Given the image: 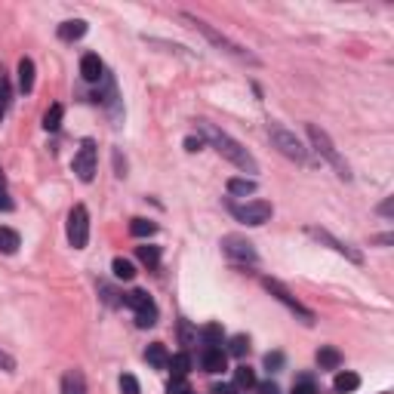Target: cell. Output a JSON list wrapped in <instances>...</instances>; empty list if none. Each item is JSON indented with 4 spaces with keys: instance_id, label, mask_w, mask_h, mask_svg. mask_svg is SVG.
I'll use <instances>...</instances> for the list:
<instances>
[{
    "instance_id": "obj_27",
    "label": "cell",
    "mask_w": 394,
    "mask_h": 394,
    "mask_svg": "<svg viewBox=\"0 0 394 394\" xmlns=\"http://www.w3.org/2000/svg\"><path fill=\"white\" fill-rule=\"evenodd\" d=\"M62 114H65V108L62 105H50V111L43 114V129L46 133H56V129L62 127Z\"/></svg>"
},
{
    "instance_id": "obj_16",
    "label": "cell",
    "mask_w": 394,
    "mask_h": 394,
    "mask_svg": "<svg viewBox=\"0 0 394 394\" xmlns=\"http://www.w3.org/2000/svg\"><path fill=\"white\" fill-rule=\"evenodd\" d=\"M318 364H321V370H339V367H342V354H339L333 345H321Z\"/></svg>"
},
{
    "instance_id": "obj_39",
    "label": "cell",
    "mask_w": 394,
    "mask_h": 394,
    "mask_svg": "<svg viewBox=\"0 0 394 394\" xmlns=\"http://www.w3.org/2000/svg\"><path fill=\"white\" fill-rule=\"evenodd\" d=\"M0 370H3V373H13V370H15V360L6 351H0Z\"/></svg>"
},
{
    "instance_id": "obj_40",
    "label": "cell",
    "mask_w": 394,
    "mask_h": 394,
    "mask_svg": "<svg viewBox=\"0 0 394 394\" xmlns=\"http://www.w3.org/2000/svg\"><path fill=\"white\" fill-rule=\"evenodd\" d=\"M256 388H259V394H281V388L274 382H256Z\"/></svg>"
},
{
    "instance_id": "obj_1",
    "label": "cell",
    "mask_w": 394,
    "mask_h": 394,
    "mask_svg": "<svg viewBox=\"0 0 394 394\" xmlns=\"http://www.w3.org/2000/svg\"><path fill=\"white\" fill-rule=\"evenodd\" d=\"M197 129H200V139H204V142H210L213 148L219 151L225 160H231L237 169H244V173H259L256 157H253V154L246 151L241 142H234L228 133H222V129L213 127L210 120H197Z\"/></svg>"
},
{
    "instance_id": "obj_2",
    "label": "cell",
    "mask_w": 394,
    "mask_h": 394,
    "mask_svg": "<svg viewBox=\"0 0 394 394\" xmlns=\"http://www.w3.org/2000/svg\"><path fill=\"white\" fill-rule=\"evenodd\" d=\"M308 139H311L314 151H318L321 157H323L330 167L336 169V176H339V179H351V169H349V164H345V160H342V154L336 151V145L330 142V136L323 133L321 127H314V123H308Z\"/></svg>"
},
{
    "instance_id": "obj_26",
    "label": "cell",
    "mask_w": 394,
    "mask_h": 394,
    "mask_svg": "<svg viewBox=\"0 0 394 394\" xmlns=\"http://www.w3.org/2000/svg\"><path fill=\"white\" fill-rule=\"evenodd\" d=\"M234 388H241V391L256 388V373H253L250 367H237L234 370Z\"/></svg>"
},
{
    "instance_id": "obj_34",
    "label": "cell",
    "mask_w": 394,
    "mask_h": 394,
    "mask_svg": "<svg viewBox=\"0 0 394 394\" xmlns=\"http://www.w3.org/2000/svg\"><path fill=\"white\" fill-rule=\"evenodd\" d=\"M293 394H318V385L308 379V376H302V379L293 385Z\"/></svg>"
},
{
    "instance_id": "obj_20",
    "label": "cell",
    "mask_w": 394,
    "mask_h": 394,
    "mask_svg": "<svg viewBox=\"0 0 394 394\" xmlns=\"http://www.w3.org/2000/svg\"><path fill=\"white\" fill-rule=\"evenodd\" d=\"M19 90L22 92L34 90V62H31V59H22L19 62Z\"/></svg>"
},
{
    "instance_id": "obj_37",
    "label": "cell",
    "mask_w": 394,
    "mask_h": 394,
    "mask_svg": "<svg viewBox=\"0 0 394 394\" xmlns=\"http://www.w3.org/2000/svg\"><path fill=\"white\" fill-rule=\"evenodd\" d=\"M167 394H191V385L185 379H173L167 385Z\"/></svg>"
},
{
    "instance_id": "obj_36",
    "label": "cell",
    "mask_w": 394,
    "mask_h": 394,
    "mask_svg": "<svg viewBox=\"0 0 394 394\" xmlns=\"http://www.w3.org/2000/svg\"><path fill=\"white\" fill-rule=\"evenodd\" d=\"M265 367H268V373H277V370L283 367V354H281V351L265 354Z\"/></svg>"
},
{
    "instance_id": "obj_11",
    "label": "cell",
    "mask_w": 394,
    "mask_h": 394,
    "mask_svg": "<svg viewBox=\"0 0 394 394\" xmlns=\"http://www.w3.org/2000/svg\"><path fill=\"white\" fill-rule=\"evenodd\" d=\"M308 234H311V237H318V241H323V244H330L336 253H342V256H349L351 262H360V253H358V250H351L349 244L336 241V237L330 234V231H323V228H308Z\"/></svg>"
},
{
    "instance_id": "obj_3",
    "label": "cell",
    "mask_w": 394,
    "mask_h": 394,
    "mask_svg": "<svg viewBox=\"0 0 394 394\" xmlns=\"http://www.w3.org/2000/svg\"><path fill=\"white\" fill-rule=\"evenodd\" d=\"M123 305H129V308L136 311V327L148 330V327H154V323H157V305H154V299H151L145 290L127 293V296H123Z\"/></svg>"
},
{
    "instance_id": "obj_7",
    "label": "cell",
    "mask_w": 394,
    "mask_h": 394,
    "mask_svg": "<svg viewBox=\"0 0 394 394\" xmlns=\"http://www.w3.org/2000/svg\"><path fill=\"white\" fill-rule=\"evenodd\" d=\"M68 241H71L74 250H83L90 241V216H87V206L77 204L71 213H68Z\"/></svg>"
},
{
    "instance_id": "obj_31",
    "label": "cell",
    "mask_w": 394,
    "mask_h": 394,
    "mask_svg": "<svg viewBox=\"0 0 394 394\" xmlns=\"http://www.w3.org/2000/svg\"><path fill=\"white\" fill-rule=\"evenodd\" d=\"M99 293H102V299H105V305H111V308H118V305H123V296L118 290H111L108 283H99Z\"/></svg>"
},
{
    "instance_id": "obj_17",
    "label": "cell",
    "mask_w": 394,
    "mask_h": 394,
    "mask_svg": "<svg viewBox=\"0 0 394 394\" xmlns=\"http://www.w3.org/2000/svg\"><path fill=\"white\" fill-rule=\"evenodd\" d=\"M167 370L173 373V379H185V376H188V370H191V358L185 351L173 354V358H169V364H167Z\"/></svg>"
},
{
    "instance_id": "obj_23",
    "label": "cell",
    "mask_w": 394,
    "mask_h": 394,
    "mask_svg": "<svg viewBox=\"0 0 394 394\" xmlns=\"http://www.w3.org/2000/svg\"><path fill=\"white\" fill-rule=\"evenodd\" d=\"M19 246H22V241L13 228H0V253H3V256H13Z\"/></svg>"
},
{
    "instance_id": "obj_6",
    "label": "cell",
    "mask_w": 394,
    "mask_h": 394,
    "mask_svg": "<svg viewBox=\"0 0 394 394\" xmlns=\"http://www.w3.org/2000/svg\"><path fill=\"white\" fill-rule=\"evenodd\" d=\"M262 287H265L268 293H272V296L277 299V302H283V305H287L293 314H299V318H302L305 323H314V311H308V308H305L302 302H299V299L293 296V293H290L287 287H283L281 281H274V277H265V281H262Z\"/></svg>"
},
{
    "instance_id": "obj_12",
    "label": "cell",
    "mask_w": 394,
    "mask_h": 394,
    "mask_svg": "<svg viewBox=\"0 0 394 394\" xmlns=\"http://www.w3.org/2000/svg\"><path fill=\"white\" fill-rule=\"evenodd\" d=\"M200 364H204L206 373H222V370H228V354L222 349H204L200 351Z\"/></svg>"
},
{
    "instance_id": "obj_33",
    "label": "cell",
    "mask_w": 394,
    "mask_h": 394,
    "mask_svg": "<svg viewBox=\"0 0 394 394\" xmlns=\"http://www.w3.org/2000/svg\"><path fill=\"white\" fill-rule=\"evenodd\" d=\"M179 336H182V345H185V349L197 342V333L191 330V323H188V321H179Z\"/></svg>"
},
{
    "instance_id": "obj_28",
    "label": "cell",
    "mask_w": 394,
    "mask_h": 394,
    "mask_svg": "<svg viewBox=\"0 0 394 394\" xmlns=\"http://www.w3.org/2000/svg\"><path fill=\"white\" fill-rule=\"evenodd\" d=\"M10 96H13V90H10V77H6V71L0 68V120H3L6 108H10Z\"/></svg>"
},
{
    "instance_id": "obj_32",
    "label": "cell",
    "mask_w": 394,
    "mask_h": 394,
    "mask_svg": "<svg viewBox=\"0 0 394 394\" xmlns=\"http://www.w3.org/2000/svg\"><path fill=\"white\" fill-rule=\"evenodd\" d=\"M13 210V200H10V191H6V176L0 169V213H10Z\"/></svg>"
},
{
    "instance_id": "obj_35",
    "label": "cell",
    "mask_w": 394,
    "mask_h": 394,
    "mask_svg": "<svg viewBox=\"0 0 394 394\" xmlns=\"http://www.w3.org/2000/svg\"><path fill=\"white\" fill-rule=\"evenodd\" d=\"M120 391L123 394H142V388H139V382H136V376H120Z\"/></svg>"
},
{
    "instance_id": "obj_5",
    "label": "cell",
    "mask_w": 394,
    "mask_h": 394,
    "mask_svg": "<svg viewBox=\"0 0 394 394\" xmlns=\"http://www.w3.org/2000/svg\"><path fill=\"white\" fill-rule=\"evenodd\" d=\"M231 213H234V219L244 222V225H265L274 210L268 200H246V204H231Z\"/></svg>"
},
{
    "instance_id": "obj_42",
    "label": "cell",
    "mask_w": 394,
    "mask_h": 394,
    "mask_svg": "<svg viewBox=\"0 0 394 394\" xmlns=\"http://www.w3.org/2000/svg\"><path fill=\"white\" fill-rule=\"evenodd\" d=\"M231 394H241V391H237V388H234V391H231Z\"/></svg>"
},
{
    "instance_id": "obj_24",
    "label": "cell",
    "mask_w": 394,
    "mask_h": 394,
    "mask_svg": "<svg viewBox=\"0 0 394 394\" xmlns=\"http://www.w3.org/2000/svg\"><path fill=\"white\" fill-rule=\"evenodd\" d=\"M136 256L142 265H148V272H154V268L160 265V250L157 246H136Z\"/></svg>"
},
{
    "instance_id": "obj_8",
    "label": "cell",
    "mask_w": 394,
    "mask_h": 394,
    "mask_svg": "<svg viewBox=\"0 0 394 394\" xmlns=\"http://www.w3.org/2000/svg\"><path fill=\"white\" fill-rule=\"evenodd\" d=\"M185 19H188V22H191V25H195V28L200 31V34H204V37H206V41H213L216 46H219V50H225V52H231V56H237V59H244V62H256V59H253V56H250V52H246V50H244V46H237L234 41H228V37H225V34H219V31H213L210 25H206V22H200V19H195V15H185Z\"/></svg>"
},
{
    "instance_id": "obj_10",
    "label": "cell",
    "mask_w": 394,
    "mask_h": 394,
    "mask_svg": "<svg viewBox=\"0 0 394 394\" xmlns=\"http://www.w3.org/2000/svg\"><path fill=\"white\" fill-rule=\"evenodd\" d=\"M222 250H225V256L234 259V262H256V246L246 241V237H241V234L222 237Z\"/></svg>"
},
{
    "instance_id": "obj_4",
    "label": "cell",
    "mask_w": 394,
    "mask_h": 394,
    "mask_svg": "<svg viewBox=\"0 0 394 394\" xmlns=\"http://www.w3.org/2000/svg\"><path fill=\"white\" fill-rule=\"evenodd\" d=\"M268 136H272V142H274V148L283 154V157H290V160H296V164H305V148H302V142H299L296 136L290 133V129H283L281 123H268Z\"/></svg>"
},
{
    "instance_id": "obj_41",
    "label": "cell",
    "mask_w": 394,
    "mask_h": 394,
    "mask_svg": "<svg viewBox=\"0 0 394 394\" xmlns=\"http://www.w3.org/2000/svg\"><path fill=\"white\" fill-rule=\"evenodd\" d=\"M231 391H234L231 385H216V388H213V394H231Z\"/></svg>"
},
{
    "instance_id": "obj_21",
    "label": "cell",
    "mask_w": 394,
    "mask_h": 394,
    "mask_svg": "<svg viewBox=\"0 0 394 394\" xmlns=\"http://www.w3.org/2000/svg\"><path fill=\"white\" fill-rule=\"evenodd\" d=\"M200 345H204V349H222V327L219 323H210V327L200 330Z\"/></svg>"
},
{
    "instance_id": "obj_19",
    "label": "cell",
    "mask_w": 394,
    "mask_h": 394,
    "mask_svg": "<svg viewBox=\"0 0 394 394\" xmlns=\"http://www.w3.org/2000/svg\"><path fill=\"white\" fill-rule=\"evenodd\" d=\"M145 360H148L154 370H167L169 354H167V349L160 342H154V345H148V351H145Z\"/></svg>"
},
{
    "instance_id": "obj_30",
    "label": "cell",
    "mask_w": 394,
    "mask_h": 394,
    "mask_svg": "<svg viewBox=\"0 0 394 394\" xmlns=\"http://www.w3.org/2000/svg\"><path fill=\"white\" fill-rule=\"evenodd\" d=\"M246 351H250V339H246L244 333H241V336H231V342H228V354H234V358H244Z\"/></svg>"
},
{
    "instance_id": "obj_14",
    "label": "cell",
    "mask_w": 394,
    "mask_h": 394,
    "mask_svg": "<svg viewBox=\"0 0 394 394\" xmlns=\"http://www.w3.org/2000/svg\"><path fill=\"white\" fill-rule=\"evenodd\" d=\"M62 394H87V379H83L80 370L65 373V379H62Z\"/></svg>"
},
{
    "instance_id": "obj_38",
    "label": "cell",
    "mask_w": 394,
    "mask_h": 394,
    "mask_svg": "<svg viewBox=\"0 0 394 394\" xmlns=\"http://www.w3.org/2000/svg\"><path fill=\"white\" fill-rule=\"evenodd\" d=\"M200 148H204V139H195V136H188V139H185V151H191V154H195V151H200Z\"/></svg>"
},
{
    "instance_id": "obj_22",
    "label": "cell",
    "mask_w": 394,
    "mask_h": 394,
    "mask_svg": "<svg viewBox=\"0 0 394 394\" xmlns=\"http://www.w3.org/2000/svg\"><path fill=\"white\" fill-rule=\"evenodd\" d=\"M358 385H360V376L358 373H339L336 379H333V388L339 391V394H349V391H358Z\"/></svg>"
},
{
    "instance_id": "obj_13",
    "label": "cell",
    "mask_w": 394,
    "mask_h": 394,
    "mask_svg": "<svg viewBox=\"0 0 394 394\" xmlns=\"http://www.w3.org/2000/svg\"><path fill=\"white\" fill-rule=\"evenodd\" d=\"M80 74H83V80H90V83L102 80V74H105V65H102V59H99L96 52H87V56L80 59Z\"/></svg>"
},
{
    "instance_id": "obj_15",
    "label": "cell",
    "mask_w": 394,
    "mask_h": 394,
    "mask_svg": "<svg viewBox=\"0 0 394 394\" xmlns=\"http://www.w3.org/2000/svg\"><path fill=\"white\" fill-rule=\"evenodd\" d=\"M87 34V22L83 19H71V22H62L59 25V37L62 41H80Z\"/></svg>"
},
{
    "instance_id": "obj_9",
    "label": "cell",
    "mask_w": 394,
    "mask_h": 394,
    "mask_svg": "<svg viewBox=\"0 0 394 394\" xmlns=\"http://www.w3.org/2000/svg\"><path fill=\"white\" fill-rule=\"evenodd\" d=\"M74 173L80 182H92V176H96V142L92 139L80 142V151L74 154Z\"/></svg>"
},
{
    "instance_id": "obj_29",
    "label": "cell",
    "mask_w": 394,
    "mask_h": 394,
    "mask_svg": "<svg viewBox=\"0 0 394 394\" xmlns=\"http://www.w3.org/2000/svg\"><path fill=\"white\" fill-rule=\"evenodd\" d=\"M154 231H157V225L148 222V219H133V222H129V234H133V237H151Z\"/></svg>"
},
{
    "instance_id": "obj_25",
    "label": "cell",
    "mask_w": 394,
    "mask_h": 394,
    "mask_svg": "<svg viewBox=\"0 0 394 394\" xmlns=\"http://www.w3.org/2000/svg\"><path fill=\"white\" fill-rule=\"evenodd\" d=\"M111 272H114V277H118V281H133V277H136L133 262H129V259H120V256L111 262Z\"/></svg>"
},
{
    "instance_id": "obj_18",
    "label": "cell",
    "mask_w": 394,
    "mask_h": 394,
    "mask_svg": "<svg viewBox=\"0 0 394 394\" xmlns=\"http://www.w3.org/2000/svg\"><path fill=\"white\" fill-rule=\"evenodd\" d=\"M256 191V179H246V176H234V179H228V195L234 197H246Z\"/></svg>"
}]
</instances>
